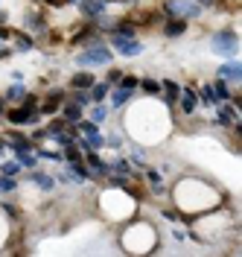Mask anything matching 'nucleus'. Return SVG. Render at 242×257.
Here are the masks:
<instances>
[{
    "label": "nucleus",
    "instance_id": "nucleus-16",
    "mask_svg": "<svg viewBox=\"0 0 242 257\" xmlns=\"http://www.w3.org/2000/svg\"><path fill=\"white\" fill-rule=\"evenodd\" d=\"M9 146L15 149V155L18 152H30V149H33V144H30L24 135H12V138H9Z\"/></svg>",
    "mask_w": 242,
    "mask_h": 257
},
{
    "label": "nucleus",
    "instance_id": "nucleus-17",
    "mask_svg": "<svg viewBox=\"0 0 242 257\" xmlns=\"http://www.w3.org/2000/svg\"><path fill=\"white\" fill-rule=\"evenodd\" d=\"M91 85H94V73H76V76L70 79V88H85V91H88Z\"/></svg>",
    "mask_w": 242,
    "mask_h": 257
},
{
    "label": "nucleus",
    "instance_id": "nucleus-31",
    "mask_svg": "<svg viewBox=\"0 0 242 257\" xmlns=\"http://www.w3.org/2000/svg\"><path fill=\"white\" fill-rule=\"evenodd\" d=\"M120 79H123V70H117V67H111V70H108V85H117Z\"/></svg>",
    "mask_w": 242,
    "mask_h": 257
},
{
    "label": "nucleus",
    "instance_id": "nucleus-12",
    "mask_svg": "<svg viewBox=\"0 0 242 257\" xmlns=\"http://www.w3.org/2000/svg\"><path fill=\"white\" fill-rule=\"evenodd\" d=\"M62 102H65V91H50V99L41 105V111H44V114H53L59 105H62Z\"/></svg>",
    "mask_w": 242,
    "mask_h": 257
},
{
    "label": "nucleus",
    "instance_id": "nucleus-7",
    "mask_svg": "<svg viewBox=\"0 0 242 257\" xmlns=\"http://www.w3.org/2000/svg\"><path fill=\"white\" fill-rule=\"evenodd\" d=\"M184 32H187V18H169L166 27H163V35H166V38H178V35H184Z\"/></svg>",
    "mask_w": 242,
    "mask_h": 257
},
{
    "label": "nucleus",
    "instance_id": "nucleus-33",
    "mask_svg": "<svg viewBox=\"0 0 242 257\" xmlns=\"http://www.w3.org/2000/svg\"><path fill=\"white\" fill-rule=\"evenodd\" d=\"M105 146H111V149H120V146H123L120 135H108V138H105Z\"/></svg>",
    "mask_w": 242,
    "mask_h": 257
},
{
    "label": "nucleus",
    "instance_id": "nucleus-36",
    "mask_svg": "<svg viewBox=\"0 0 242 257\" xmlns=\"http://www.w3.org/2000/svg\"><path fill=\"white\" fill-rule=\"evenodd\" d=\"M3 149H6V144H3V141H0V155H3Z\"/></svg>",
    "mask_w": 242,
    "mask_h": 257
},
{
    "label": "nucleus",
    "instance_id": "nucleus-14",
    "mask_svg": "<svg viewBox=\"0 0 242 257\" xmlns=\"http://www.w3.org/2000/svg\"><path fill=\"white\" fill-rule=\"evenodd\" d=\"M88 94H91V102H102L105 96H108V82H94L91 88H88Z\"/></svg>",
    "mask_w": 242,
    "mask_h": 257
},
{
    "label": "nucleus",
    "instance_id": "nucleus-8",
    "mask_svg": "<svg viewBox=\"0 0 242 257\" xmlns=\"http://www.w3.org/2000/svg\"><path fill=\"white\" fill-rule=\"evenodd\" d=\"M239 76H242L239 62H227V64H222V67H219V79H225V82H239Z\"/></svg>",
    "mask_w": 242,
    "mask_h": 257
},
{
    "label": "nucleus",
    "instance_id": "nucleus-19",
    "mask_svg": "<svg viewBox=\"0 0 242 257\" xmlns=\"http://www.w3.org/2000/svg\"><path fill=\"white\" fill-rule=\"evenodd\" d=\"M30 178H33V184H38L41 190H53V187H56V181H53L50 176H44V173H33Z\"/></svg>",
    "mask_w": 242,
    "mask_h": 257
},
{
    "label": "nucleus",
    "instance_id": "nucleus-3",
    "mask_svg": "<svg viewBox=\"0 0 242 257\" xmlns=\"http://www.w3.org/2000/svg\"><path fill=\"white\" fill-rule=\"evenodd\" d=\"M76 62H79L82 67H94V64H108V62H111V50L102 47V44H97V47H88L85 53H79V56H76Z\"/></svg>",
    "mask_w": 242,
    "mask_h": 257
},
{
    "label": "nucleus",
    "instance_id": "nucleus-5",
    "mask_svg": "<svg viewBox=\"0 0 242 257\" xmlns=\"http://www.w3.org/2000/svg\"><path fill=\"white\" fill-rule=\"evenodd\" d=\"M111 44L117 47V53H123V56H140V41H134V38H120V35H111Z\"/></svg>",
    "mask_w": 242,
    "mask_h": 257
},
{
    "label": "nucleus",
    "instance_id": "nucleus-13",
    "mask_svg": "<svg viewBox=\"0 0 242 257\" xmlns=\"http://www.w3.org/2000/svg\"><path fill=\"white\" fill-rule=\"evenodd\" d=\"M131 94H134L131 88H123V85H117V91L111 94V105H114V108H120V105H126V102L131 99Z\"/></svg>",
    "mask_w": 242,
    "mask_h": 257
},
{
    "label": "nucleus",
    "instance_id": "nucleus-18",
    "mask_svg": "<svg viewBox=\"0 0 242 257\" xmlns=\"http://www.w3.org/2000/svg\"><path fill=\"white\" fill-rule=\"evenodd\" d=\"M12 41H15V47L21 50V53H30V50H33V38H30V35H24V32H15V35H12Z\"/></svg>",
    "mask_w": 242,
    "mask_h": 257
},
{
    "label": "nucleus",
    "instance_id": "nucleus-11",
    "mask_svg": "<svg viewBox=\"0 0 242 257\" xmlns=\"http://www.w3.org/2000/svg\"><path fill=\"white\" fill-rule=\"evenodd\" d=\"M62 117H65L67 126H70V123H79V120H82V105H76V102H67L65 108H62Z\"/></svg>",
    "mask_w": 242,
    "mask_h": 257
},
{
    "label": "nucleus",
    "instance_id": "nucleus-25",
    "mask_svg": "<svg viewBox=\"0 0 242 257\" xmlns=\"http://www.w3.org/2000/svg\"><path fill=\"white\" fill-rule=\"evenodd\" d=\"M111 35H120V38H134V24H120V30H114Z\"/></svg>",
    "mask_w": 242,
    "mask_h": 257
},
{
    "label": "nucleus",
    "instance_id": "nucleus-27",
    "mask_svg": "<svg viewBox=\"0 0 242 257\" xmlns=\"http://www.w3.org/2000/svg\"><path fill=\"white\" fill-rule=\"evenodd\" d=\"M62 158H67V161H82V149L79 146H65V155H62Z\"/></svg>",
    "mask_w": 242,
    "mask_h": 257
},
{
    "label": "nucleus",
    "instance_id": "nucleus-2",
    "mask_svg": "<svg viewBox=\"0 0 242 257\" xmlns=\"http://www.w3.org/2000/svg\"><path fill=\"white\" fill-rule=\"evenodd\" d=\"M166 15L169 18H195L201 15V3H190V0H166Z\"/></svg>",
    "mask_w": 242,
    "mask_h": 257
},
{
    "label": "nucleus",
    "instance_id": "nucleus-15",
    "mask_svg": "<svg viewBox=\"0 0 242 257\" xmlns=\"http://www.w3.org/2000/svg\"><path fill=\"white\" fill-rule=\"evenodd\" d=\"M85 164H88V167H91L94 173H108V164L99 158L97 152H88V155H85Z\"/></svg>",
    "mask_w": 242,
    "mask_h": 257
},
{
    "label": "nucleus",
    "instance_id": "nucleus-38",
    "mask_svg": "<svg viewBox=\"0 0 242 257\" xmlns=\"http://www.w3.org/2000/svg\"><path fill=\"white\" fill-rule=\"evenodd\" d=\"M62 3H76V0H62Z\"/></svg>",
    "mask_w": 242,
    "mask_h": 257
},
{
    "label": "nucleus",
    "instance_id": "nucleus-35",
    "mask_svg": "<svg viewBox=\"0 0 242 257\" xmlns=\"http://www.w3.org/2000/svg\"><path fill=\"white\" fill-rule=\"evenodd\" d=\"M163 216H166L169 222H175V219H178V213H175V210H163Z\"/></svg>",
    "mask_w": 242,
    "mask_h": 257
},
{
    "label": "nucleus",
    "instance_id": "nucleus-21",
    "mask_svg": "<svg viewBox=\"0 0 242 257\" xmlns=\"http://www.w3.org/2000/svg\"><path fill=\"white\" fill-rule=\"evenodd\" d=\"M198 99H201V105H216V102H219V99H216V94H213V85H204Z\"/></svg>",
    "mask_w": 242,
    "mask_h": 257
},
{
    "label": "nucleus",
    "instance_id": "nucleus-26",
    "mask_svg": "<svg viewBox=\"0 0 242 257\" xmlns=\"http://www.w3.org/2000/svg\"><path fill=\"white\" fill-rule=\"evenodd\" d=\"M73 91H76V94H73V102H76V105H88V102H91V94H88L85 88H73Z\"/></svg>",
    "mask_w": 242,
    "mask_h": 257
},
{
    "label": "nucleus",
    "instance_id": "nucleus-37",
    "mask_svg": "<svg viewBox=\"0 0 242 257\" xmlns=\"http://www.w3.org/2000/svg\"><path fill=\"white\" fill-rule=\"evenodd\" d=\"M0 24H6V15H3V12H0Z\"/></svg>",
    "mask_w": 242,
    "mask_h": 257
},
{
    "label": "nucleus",
    "instance_id": "nucleus-30",
    "mask_svg": "<svg viewBox=\"0 0 242 257\" xmlns=\"http://www.w3.org/2000/svg\"><path fill=\"white\" fill-rule=\"evenodd\" d=\"M79 132H82V135H94V132H97V123H94V120H82Z\"/></svg>",
    "mask_w": 242,
    "mask_h": 257
},
{
    "label": "nucleus",
    "instance_id": "nucleus-22",
    "mask_svg": "<svg viewBox=\"0 0 242 257\" xmlns=\"http://www.w3.org/2000/svg\"><path fill=\"white\" fill-rule=\"evenodd\" d=\"M213 94H216V99H230V91H227V82L225 79H219L216 85H213Z\"/></svg>",
    "mask_w": 242,
    "mask_h": 257
},
{
    "label": "nucleus",
    "instance_id": "nucleus-29",
    "mask_svg": "<svg viewBox=\"0 0 242 257\" xmlns=\"http://www.w3.org/2000/svg\"><path fill=\"white\" fill-rule=\"evenodd\" d=\"M143 91L146 94H161V82L158 79H143Z\"/></svg>",
    "mask_w": 242,
    "mask_h": 257
},
{
    "label": "nucleus",
    "instance_id": "nucleus-20",
    "mask_svg": "<svg viewBox=\"0 0 242 257\" xmlns=\"http://www.w3.org/2000/svg\"><path fill=\"white\" fill-rule=\"evenodd\" d=\"M18 173H21V161H6V164H3V167H0V176H12L15 178Z\"/></svg>",
    "mask_w": 242,
    "mask_h": 257
},
{
    "label": "nucleus",
    "instance_id": "nucleus-32",
    "mask_svg": "<svg viewBox=\"0 0 242 257\" xmlns=\"http://www.w3.org/2000/svg\"><path fill=\"white\" fill-rule=\"evenodd\" d=\"M117 85H123V88H131V91H134V88H137V79H134V76H126V73H123V79L117 82Z\"/></svg>",
    "mask_w": 242,
    "mask_h": 257
},
{
    "label": "nucleus",
    "instance_id": "nucleus-1",
    "mask_svg": "<svg viewBox=\"0 0 242 257\" xmlns=\"http://www.w3.org/2000/svg\"><path fill=\"white\" fill-rule=\"evenodd\" d=\"M239 50V41H236V32L233 30H219L213 35V53L219 56H236Z\"/></svg>",
    "mask_w": 242,
    "mask_h": 257
},
{
    "label": "nucleus",
    "instance_id": "nucleus-23",
    "mask_svg": "<svg viewBox=\"0 0 242 257\" xmlns=\"http://www.w3.org/2000/svg\"><path fill=\"white\" fill-rule=\"evenodd\" d=\"M24 94H27V88L18 82V85H12V88L6 91V99H12V102H15V99H24Z\"/></svg>",
    "mask_w": 242,
    "mask_h": 257
},
{
    "label": "nucleus",
    "instance_id": "nucleus-34",
    "mask_svg": "<svg viewBox=\"0 0 242 257\" xmlns=\"http://www.w3.org/2000/svg\"><path fill=\"white\" fill-rule=\"evenodd\" d=\"M146 176H149V181H152V184H155V187H158V184H161V173H158V170H149V173H146Z\"/></svg>",
    "mask_w": 242,
    "mask_h": 257
},
{
    "label": "nucleus",
    "instance_id": "nucleus-10",
    "mask_svg": "<svg viewBox=\"0 0 242 257\" xmlns=\"http://www.w3.org/2000/svg\"><path fill=\"white\" fill-rule=\"evenodd\" d=\"M195 105H198V96H195V91H181V111L184 114H193L195 111Z\"/></svg>",
    "mask_w": 242,
    "mask_h": 257
},
{
    "label": "nucleus",
    "instance_id": "nucleus-24",
    "mask_svg": "<svg viewBox=\"0 0 242 257\" xmlns=\"http://www.w3.org/2000/svg\"><path fill=\"white\" fill-rule=\"evenodd\" d=\"M27 24H30V30H35V32L44 30V18L35 15V12H30V15H27Z\"/></svg>",
    "mask_w": 242,
    "mask_h": 257
},
{
    "label": "nucleus",
    "instance_id": "nucleus-9",
    "mask_svg": "<svg viewBox=\"0 0 242 257\" xmlns=\"http://www.w3.org/2000/svg\"><path fill=\"white\" fill-rule=\"evenodd\" d=\"M105 12V0H85L82 3V15L85 18H102Z\"/></svg>",
    "mask_w": 242,
    "mask_h": 257
},
{
    "label": "nucleus",
    "instance_id": "nucleus-28",
    "mask_svg": "<svg viewBox=\"0 0 242 257\" xmlns=\"http://www.w3.org/2000/svg\"><path fill=\"white\" fill-rule=\"evenodd\" d=\"M105 117H108V108H105V105H97V108L91 111V120H94V123H105Z\"/></svg>",
    "mask_w": 242,
    "mask_h": 257
},
{
    "label": "nucleus",
    "instance_id": "nucleus-4",
    "mask_svg": "<svg viewBox=\"0 0 242 257\" xmlns=\"http://www.w3.org/2000/svg\"><path fill=\"white\" fill-rule=\"evenodd\" d=\"M6 120L12 123V126H24V123H33V120H38V114H35V105H18V108H12V111H6Z\"/></svg>",
    "mask_w": 242,
    "mask_h": 257
},
{
    "label": "nucleus",
    "instance_id": "nucleus-6",
    "mask_svg": "<svg viewBox=\"0 0 242 257\" xmlns=\"http://www.w3.org/2000/svg\"><path fill=\"white\" fill-rule=\"evenodd\" d=\"M216 123H219V126H236V123H239V111L225 102V105H219V117H216Z\"/></svg>",
    "mask_w": 242,
    "mask_h": 257
}]
</instances>
